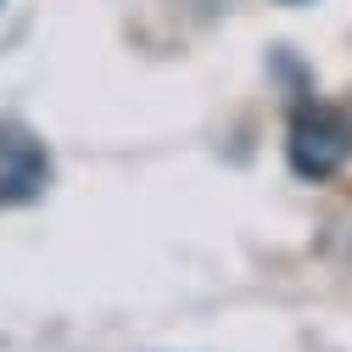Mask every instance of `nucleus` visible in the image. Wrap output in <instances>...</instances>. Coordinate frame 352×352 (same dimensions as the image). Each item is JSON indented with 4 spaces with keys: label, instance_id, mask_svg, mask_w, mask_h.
<instances>
[{
    "label": "nucleus",
    "instance_id": "nucleus-2",
    "mask_svg": "<svg viewBox=\"0 0 352 352\" xmlns=\"http://www.w3.org/2000/svg\"><path fill=\"white\" fill-rule=\"evenodd\" d=\"M51 179H56V162H51L45 140L28 123L0 118V212L39 201L51 190Z\"/></svg>",
    "mask_w": 352,
    "mask_h": 352
},
{
    "label": "nucleus",
    "instance_id": "nucleus-3",
    "mask_svg": "<svg viewBox=\"0 0 352 352\" xmlns=\"http://www.w3.org/2000/svg\"><path fill=\"white\" fill-rule=\"evenodd\" d=\"M280 6H307V0H280Z\"/></svg>",
    "mask_w": 352,
    "mask_h": 352
},
{
    "label": "nucleus",
    "instance_id": "nucleus-1",
    "mask_svg": "<svg viewBox=\"0 0 352 352\" xmlns=\"http://www.w3.org/2000/svg\"><path fill=\"white\" fill-rule=\"evenodd\" d=\"M285 162L296 179H336L352 162V118L341 107H302L291 118V140H285Z\"/></svg>",
    "mask_w": 352,
    "mask_h": 352
}]
</instances>
